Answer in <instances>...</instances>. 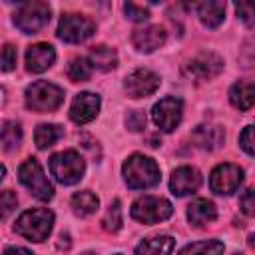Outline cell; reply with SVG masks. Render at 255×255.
Wrapping results in <instances>:
<instances>
[{"label":"cell","mask_w":255,"mask_h":255,"mask_svg":"<svg viewBox=\"0 0 255 255\" xmlns=\"http://www.w3.org/2000/svg\"><path fill=\"white\" fill-rule=\"evenodd\" d=\"M171 213H173V207L163 197L143 195V197H137L131 203V217L139 223H145V225L165 221L167 217H171Z\"/></svg>","instance_id":"5"},{"label":"cell","mask_w":255,"mask_h":255,"mask_svg":"<svg viewBox=\"0 0 255 255\" xmlns=\"http://www.w3.org/2000/svg\"><path fill=\"white\" fill-rule=\"evenodd\" d=\"M16 58H18L16 48H14L12 44H6V46L0 50V70H4V72L14 70V68H16Z\"/></svg>","instance_id":"30"},{"label":"cell","mask_w":255,"mask_h":255,"mask_svg":"<svg viewBox=\"0 0 255 255\" xmlns=\"http://www.w3.org/2000/svg\"><path fill=\"white\" fill-rule=\"evenodd\" d=\"M173 245H175V241L169 235L147 237L135 247V255H171Z\"/></svg>","instance_id":"19"},{"label":"cell","mask_w":255,"mask_h":255,"mask_svg":"<svg viewBox=\"0 0 255 255\" xmlns=\"http://www.w3.org/2000/svg\"><path fill=\"white\" fill-rule=\"evenodd\" d=\"M18 205V197L12 189H6L0 193V219H6Z\"/></svg>","instance_id":"29"},{"label":"cell","mask_w":255,"mask_h":255,"mask_svg":"<svg viewBox=\"0 0 255 255\" xmlns=\"http://www.w3.org/2000/svg\"><path fill=\"white\" fill-rule=\"evenodd\" d=\"M50 22V6L46 2H26L20 4L14 14V24L24 34H36Z\"/></svg>","instance_id":"7"},{"label":"cell","mask_w":255,"mask_h":255,"mask_svg":"<svg viewBox=\"0 0 255 255\" xmlns=\"http://www.w3.org/2000/svg\"><path fill=\"white\" fill-rule=\"evenodd\" d=\"M20 141H22V128H20V124L12 122V120L4 122L0 126V143L4 145V149L12 151V149H16L20 145Z\"/></svg>","instance_id":"25"},{"label":"cell","mask_w":255,"mask_h":255,"mask_svg":"<svg viewBox=\"0 0 255 255\" xmlns=\"http://www.w3.org/2000/svg\"><path fill=\"white\" fill-rule=\"evenodd\" d=\"M221 253H223V243L217 239L189 243L179 251V255H221Z\"/></svg>","instance_id":"26"},{"label":"cell","mask_w":255,"mask_h":255,"mask_svg":"<svg viewBox=\"0 0 255 255\" xmlns=\"http://www.w3.org/2000/svg\"><path fill=\"white\" fill-rule=\"evenodd\" d=\"M124 179L131 189H147L159 183V165L145 155H129L124 163Z\"/></svg>","instance_id":"1"},{"label":"cell","mask_w":255,"mask_h":255,"mask_svg":"<svg viewBox=\"0 0 255 255\" xmlns=\"http://www.w3.org/2000/svg\"><path fill=\"white\" fill-rule=\"evenodd\" d=\"M223 70V60L213 52H201L187 64V74L195 80H211Z\"/></svg>","instance_id":"12"},{"label":"cell","mask_w":255,"mask_h":255,"mask_svg":"<svg viewBox=\"0 0 255 255\" xmlns=\"http://www.w3.org/2000/svg\"><path fill=\"white\" fill-rule=\"evenodd\" d=\"M131 42H133L135 50H139V52H145V54L147 52H153L159 46H163V42H165V30L161 26H143V28H137L131 34Z\"/></svg>","instance_id":"15"},{"label":"cell","mask_w":255,"mask_h":255,"mask_svg":"<svg viewBox=\"0 0 255 255\" xmlns=\"http://www.w3.org/2000/svg\"><path fill=\"white\" fill-rule=\"evenodd\" d=\"M86 169V163L82 159V155L74 149H66L60 153H54L50 157V171L56 177L58 183L62 185H74L82 179Z\"/></svg>","instance_id":"4"},{"label":"cell","mask_w":255,"mask_h":255,"mask_svg":"<svg viewBox=\"0 0 255 255\" xmlns=\"http://www.w3.org/2000/svg\"><path fill=\"white\" fill-rule=\"evenodd\" d=\"M4 255H34V253L28 251V249H24V247H8L4 251Z\"/></svg>","instance_id":"36"},{"label":"cell","mask_w":255,"mask_h":255,"mask_svg":"<svg viewBox=\"0 0 255 255\" xmlns=\"http://www.w3.org/2000/svg\"><path fill=\"white\" fill-rule=\"evenodd\" d=\"M239 143H241V147L245 149L247 155H253V128L251 126H247L243 129V133L239 135Z\"/></svg>","instance_id":"34"},{"label":"cell","mask_w":255,"mask_h":255,"mask_svg":"<svg viewBox=\"0 0 255 255\" xmlns=\"http://www.w3.org/2000/svg\"><path fill=\"white\" fill-rule=\"evenodd\" d=\"M4 98H6V96H4V88H0V108H2V104H4Z\"/></svg>","instance_id":"37"},{"label":"cell","mask_w":255,"mask_h":255,"mask_svg":"<svg viewBox=\"0 0 255 255\" xmlns=\"http://www.w3.org/2000/svg\"><path fill=\"white\" fill-rule=\"evenodd\" d=\"M84 255H94V253H84Z\"/></svg>","instance_id":"39"},{"label":"cell","mask_w":255,"mask_h":255,"mask_svg":"<svg viewBox=\"0 0 255 255\" xmlns=\"http://www.w3.org/2000/svg\"><path fill=\"white\" fill-rule=\"evenodd\" d=\"M197 14H199V20L207 26V28H217L221 22H223V16H225V4L223 2H201L197 6Z\"/></svg>","instance_id":"22"},{"label":"cell","mask_w":255,"mask_h":255,"mask_svg":"<svg viewBox=\"0 0 255 255\" xmlns=\"http://www.w3.org/2000/svg\"><path fill=\"white\" fill-rule=\"evenodd\" d=\"M88 62L92 68H98L102 72H110L118 66V54L108 46H96L90 50Z\"/></svg>","instance_id":"21"},{"label":"cell","mask_w":255,"mask_h":255,"mask_svg":"<svg viewBox=\"0 0 255 255\" xmlns=\"http://www.w3.org/2000/svg\"><path fill=\"white\" fill-rule=\"evenodd\" d=\"M124 10H126V16H128L129 20H133V22H143V20L149 18L147 8L137 6V4H133V2H128V4L124 6Z\"/></svg>","instance_id":"31"},{"label":"cell","mask_w":255,"mask_h":255,"mask_svg":"<svg viewBox=\"0 0 255 255\" xmlns=\"http://www.w3.org/2000/svg\"><path fill=\"white\" fill-rule=\"evenodd\" d=\"M100 205V199L92 193V191H78L74 193L72 197V207H74V213L80 215V217H86V215H92Z\"/></svg>","instance_id":"24"},{"label":"cell","mask_w":255,"mask_h":255,"mask_svg":"<svg viewBox=\"0 0 255 255\" xmlns=\"http://www.w3.org/2000/svg\"><path fill=\"white\" fill-rule=\"evenodd\" d=\"M68 76L72 82H86L92 76V66L88 58H74L68 66Z\"/></svg>","instance_id":"27"},{"label":"cell","mask_w":255,"mask_h":255,"mask_svg":"<svg viewBox=\"0 0 255 255\" xmlns=\"http://www.w3.org/2000/svg\"><path fill=\"white\" fill-rule=\"evenodd\" d=\"M96 32V24L82 14H64L58 24V38L70 44H80Z\"/></svg>","instance_id":"8"},{"label":"cell","mask_w":255,"mask_h":255,"mask_svg":"<svg viewBox=\"0 0 255 255\" xmlns=\"http://www.w3.org/2000/svg\"><path fill=\"white\" fill-rule=\"evenodd\" d=\"M64 102V90L52 82L38 80L26 88V106L34 112H54Z\"/></svg>","instance_id":"3"},{"label":"cell","mask_w":255,"mask_h":255,"mask_svg":"<svg viewBox=\"0 0 255 255\" xmlns=\"http://www.w3.org/2000/svg\"><path fill=\"white\" fill-rule=\"evenodd\" d=\"M124 88L129 98H145L159 88V76L147 68H137L126 78Z\"/></svg>","instance_id":"11"},{"label":"cell","mask_w":255,"mask_h":255,"mask_svg":"<svg viewBox=\"0 0 255 255\" xmlns=\"http://www.w3.org/2000/svg\"><path fill=\"white\" fill-rule=\"evenodd\" d=\"M126 124H128V128H129L131 131H141V129L145 128V114L139 112V110H133V112L128 114Z\"/></svg>","instance_id":"32"},{"label":"cell","mask_w":255,"mask_h":255,"mask_svg":"<svg viewBox=\"0 0 255 255\" xmlns=\"http://www.w3.org/2000/svg\"><path fill=\"white\" fill-rule=\"evenodd\" d=\"M199 185H201V173H199L195 167H189V165L177 167V169L171 173V179H169L171 193L177 195V197L195 193V191L199 189Z\"/></svg>","instance_id":"13"},{"label":"cell","mask_w":255,"mask_h":255,"mask_svg":"<svg viewBox=\"0 0 255 255\" xmlns=\"http://www.w3.org/2000/svg\"><path fill=\"white\" fill-rule=\"evenodd\" d=\"M52 225H54V213L50 209H28L18 217L14 231L28 241L40 243L48 239Z\"/></svg>","instance_id":"2"},{"label":"cell","mask_w":255,"mask_h":255,"mask_svg":"<svg viewBox=\"0 0 255 255\" xmlns=\"http://www.w3.org/2000/svg\"><path fill=\"white\" fill-rule=\"evenodd\" d=\"M64 135V128L58 124H42L36 128L34 131V141L40 149H46L50 145H54L60 137Z\"/></svg>","instance_id":"23"},{"label":"cell","mask_w":255,"mask_h":255,"mask_svg":"<svg viewBox=\"0 0 255 255\" xmlns=\"http://www.w3.org/2000/svg\"><path fill=\"white\" fill-rule=\"evenodd\" d=\"M239 203H241V209H243V213L245 215H253L255 213V201H253V189H247L243 195H241V199H239Z\"/></svg>","instance_id":"35"},{"label":"cell","mask_w":255,"mask_h":255,"mask_svg":"<svg viewBox=\"0 0 255 255\" xmlns=\"http://www.w3.org/2000/svg\"><path fill=\"white\" fill-rule=\"evenodd\" d=\"M4 173H6V169H4V165H0V181L4 179Z\"/></svg>","instance_id":"38"},{"label":"cell","mask_w":255,"mask_h":255,"mask_svg":"<svg viewBox=\"0 0 255 255\" xmlns=\"http://www.w3.org/2000/svg\"><path fill=\"white\" fill-rule=\"evenodd\" d=\"M229 100L237 110H251L253 108V100H255V86L253 82H237L231 86L229 90Z\"/></svg>","instance_id":"20"},{"label":"cell","mask_w":255,"mask_h":255,"mask_svg":"<svg viewBox=\"0 0 255 255\" xmlns=\"http://www.w3.org/2000/svg\"><path fill=\"white\" fill-rule=\"evenodd\" d=\"M183 116V104L177 98H163L153 106L151 118L161 131H173Z\"/></svg>","instance_id":"10"},{"label":"cell","mask_w":255,"mask_h":255,"mask_svg":"<svg viewBox=\"0 0 255 255\" xmlns=\"http://www.w3.org/2000/svg\"><path fill=\"white\" fill-rule=\"evenodd\" d=\"M243 181V169L235 163H221L209 175V185L219 195H231Z\"/></svg>","instance_id":"9"},{"label":"cell","mask_w":255,"mask_h":255,"mask_svg":"<svg viewBox=\"0 0 255 255\" xmlns=\"http://www.w3.org/2000/svg\"><path fill=\"white\" fill-rule=\"evenodd\" d=\"M102 223H104V229H106V231H112V233L122 227V205H120L118 199H114V201L110 203V207H108V211H106Z\"/></svg>","instance_id":"28"},{"label":"cell","mask_w":255,"mask_h":255,"mask_svg":"<svg viewBox=\"0 0 255 255\" xmlns=\"http://www.w3.org/2000/svg\"><path fill=\"white\" fill-rule=\"evenodd\" d=\"M191 139L201 149H215L223 141V129L219 126H207V124H203V126H197L193 129Z\"/></svg>","instance_id":"18"},{"label":"cell","mask_w":255,"mask_h":255,"mask_svg":"<svg viewBox=\"0 0 255 255\" xmlns=\"http://www.w3.org/2000/svg\"><path fill=\"white\" fill-rule=\"evenodd\" d=\"M114 255H122V253H114Z\"/></svg>","instance_id":"40"},{"label":"cell","mask_w":255,"mask_h":255,"mask_svg":"<svg viewBox=\"0 0 255 255\" xmlns=\"http://www.w3.org/2000/svg\"><path fill=\"white\" fill-rule=\"evenodd\" d=\"M54 60H56V52L54 46L50 44H34L26 52V68L36 74L48 70L54 64Z\"/></svg>","instance_id":"16"},{"label":"cell","mask_w":255,"mask_h":255,"mask_svg":"<svg viewBox=\"0 0 255 255\" xmlns=\"http://www.w3.org/2000/svg\"><path fill=\"white\" fill-rule=\"evenodd\" d=\"M98 112H100V96L92 92H82L72 102L70 118L76 124H88L98 116Z\"/></svg>","instance_id":"14"},{"label":"cell","mask_w":255,"mask_h":255,"mask_svg":"<svg viewBox=\"0 0 255 255\" xmlns=\"http://www.w3.org/2000/svg\"><path fill=\"white\" fill-rule=\"evenodd\" d=\"M187 219H189L191 225L201 227V225H207V223L217 219V209L207 199H195L187 207Z\"/></svg>","instance_id":"17"},{"label":"cell","mask_w":255,"mask_h":255,"mask_svg":"<svg viewBox=\"0 0 255 255\" xmlns=\"http://www.w3.org/2000/svg\"><path fill=\"white\" fill-rule=\"evenodd\" d=\"M235 10H237L239 18H241L247 26H253V16H255V12H253V6H251L249 2H239V4L235 6Z\"/></svg>","instance_id":"33"},{"label":"cell","mask_w":255,"mask_h":255,"mask_svg":"<svg viewBox=\"0 0 255 255\" xmlns=\"http://www.w3.org/2000/svg\"><path fill=\"white\" fill-rule=\"evenodd\" d=\"M18 177L22 181V185H26L30 189V193L40 199V201H48L52 199L54 195V187L52 183L48 181L42 165L32 157V159H26L20 167H18Z\"/></svg>","instance_id":"6"}]
</instances>
